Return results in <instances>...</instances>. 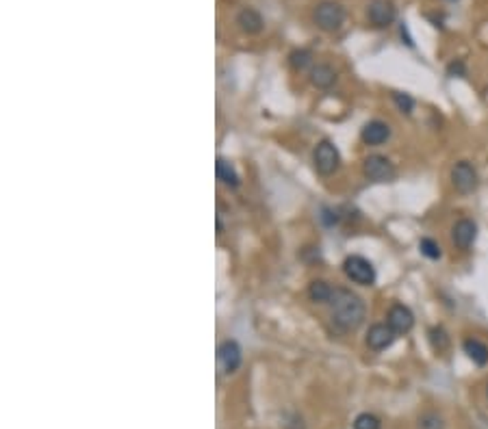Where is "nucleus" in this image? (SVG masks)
I'll use <instances>...</instances> for the list:
<instances>
[{
  "label": "nucleus",
  "mask_w": 488,
  "mask_h": 429,
  "mask_svg": "<svg viewBox=\"0 0 488 429\" xmlns=\"http://www.w3.org/2000/svg\"><path fill=\"white\" fill-rule=\"evenodd\" d=\"M380 418L375 414H369V412H363L356 416L354 421V429H380Z\"/></svg>",
  "instance_id": "22"
},
{
  "label": "nucleus",
  "mask_w": 488,
  "mask_h": 429,
  "mask_svg": "<svg viewBox=\"0 0 488 429\" xmlns=\"http://www.w3.org/2000/svg\"><path fill=\"white\" fill-rule=\"evenodd\" d=\"M393 102H395V106H397V109H399L402 113H406V115H410V113L414 111V100H412L408 93H402V91H393Z\"/></svg>",
  "instance_id": "23"
},
{
  "label": "nucleus",
  "mask_w": 488,
  "mask_h": 429,
  "mask_svg": "<svg viewBox=\"0 0 488 429\" xmlns=\"http://www.w3.org/2000/svg\"><path fill=\"white\" fill-rule=\"evenodd\" d=\"M343 271L354 284L361 286H373L375 284V267L365 256H347L343 261Z\"/></svg>",
  "instance_id": "4"
},
{
  "label": "nucleus",
  "mask_w": 488,
  "mask_h": 429,
  "mask_svg": "<svg viewBox=\"0 0 488 429\" xmlns=\"http://www.w3.org/2000/svg\"><path fill=\"white\" fill-rule=\"evenodd\" d=\"M361 139L365 146H382V143H387L391 139V126L382 120H371L363 126Z\"/></svg>",
  "instance_id": "12"
},
{
  "label": "nucleus",
  "mask_w": 488,
  "mask_h": 429,
  "mask_svg": "<svg viewBox=\"0 0 488 429\" xmlns=\"http://www.w3.org/2000/svg\"><path fill=\"white\" fill-rule=\"evenodd\" d=\"M237 26L243 30V33H248V35H259L263 28H265V20L263 16L252 9V7H243L239 13H237Z\"/></svg>",
  "instance_id": "13"
},
{
  "label": "nucleus",
  "mask_w": 488,
  "mask_h": 429,
  "mask_svg": "<svg viewBox=\"0 0 488 429\" xmlns=\"http://www.w3.org/2000/svg\"><path fill=\"white\" fill-rule=\"evenodd\" d=\"M428 341H430V345H432V349H434L436 353H441V351H445V349L449 347V334H447V330H445L443 326L430 328Z\"/></svg>",
  "instance_id": "18"
},
{
  "label": "nucleus",
  "mask_w": 488,
  "mask_h": 429,
  "mask_svg": "<svg viewBox=\"0 0 488 429\" xmlns=\"http://www.w3.org/2000/svg\"><path fill=\"white\" fill-rule=\"evenodd\" d=\"M217 362H220V369H222L224 375H232V373L241 367V362H243V351H241V347H239L237 341L226 338V341L220 345V349H217Z\"/></svg>",
  "instance_id": "7"
},
{
  "label": "nucleus",
  "mask_w": 488,
  "mask_h": 429,
  "mask_svg": "<svg viewBox=\"0 0 488 429\" xmlns=\"http://www.w3.org/2000/svg\"><path fill=\"white\" fill-rule=\"evenodd\" d=\"M451 185L460 195H469L480 187V176L477 169L473 167V163L469 161H458L454 167H451Z\"/></svg>",
  "instance_id": "5"
},
{
  "label": "nucleus",
  "mask_w": 488,
  "mask_h": 429,
  "mask_svg": "<svg viewBox=\"0 0 488 429\" xmlns=\"http://www.w3.org/2000/svg\"><path fill=\"white\" fill-rule=\"evenodd\" d=\"M449 3H458V0H449Z\"/></svg>",
  "instance_id": "27"
},
{
  "label": "nucleus",
  "mask_w": 488,
  "mask_h": 429,
  "mask_svg": "<svg viewBox=\"0 0 488 429\" xmlns=\"http://www.w3.org/2000/svg\"><path fill=\"white\" fill-rule=\"evenodd\" d=\"M332 286L324 280H315V282H310L308 284V297L310 302H315V304H328L330 297H332Z\"/></svg>",
  "instance_id": "17"
},
{
  "label": "nucleus",
  "mask_w": 488,
  "mask_h": 429,
  "mask_svg": "<svg viewBox=\"0 0 488 429\" xmlns=\"http://www.w3.org/2000/svg\"><path fill=\"white\" fill-rule=\"evenodd\" d=\"M322 219H324V224H326V226H332V224H336V222H339V212H336V210H328V208H324Z\"/></svg>",
  "instance_id": "25"
},
{
  "label": "nucleus",
  "mask_w": 488,
  "mask_h": 429,
  "mask_svg": "<svg viewBox=\"0 0 488 429\" xmlns=\"http://www.w3.org/2000/svg\"><path fill=\"white\" fill-rule=\"evenodd\" d=\"M328 304H330V319H332V324H334V328L339 332L350 334V332H356L363 326L365 314H367V306L350 289L336 286V289L332 291V297H330Z\"/></svg>",
  "instance_id": "1"
},
{
  "label": "nucleus",
  "mask_w": 488,
  "mask_h": 429,
  "mask_svg": "<svg viewBox=\"0 0 488 429\" xmlns=\"http://www.w3.org/2000/svg\"><path fill=\"white\" fill-rule=\"evenodd\" d=\"M215 173H217V181H220L224 187H228V189H237V187L241 185L237 169H234L232 163H228L226 159H217V163H215Z\"/></svg>",
  "instance_id": "16"
},
{
  "label": "nucleus",
  "mask_w": 488,
  "mask_h": 429,
  "mask_svg": "<svg viewBox=\"0 0 488 429\" xmlns=\"http://www.w3.org/2000/svg\"><path fill=\"white\" fill-rule=\"evenodd\" d=\"M475 239H477V224L473 219H458L454 228H451V241H454V245L463 249V252H467V249L475 243Z\"/></svg>",
  "instance_id": "11"
},
{
  "label": "nucleus",
  "mask_w": 488,
  "mask_h": 429,
  "mask_svg": "<svg viewBox=\"0 0 488 429\" xmlns=\"http://www.w3.org/2000/svg\"><path fill=\"white\" fill-rule=\"evenodd\" d=\"M486 395H488V386H486Z\"/></svg>",
  "instance_id": "28"
},
{
  "label": "nucleus",
  "mask_w": 488,
  "mask_h": 429,
  "mask_svg": "<svg viewBox=\"0 0 488 429\" xmlns=\"http://www.w3.org/2000/svg\"><path fill=\"white\" fill-rule=\"evenodd\" d=\"M395 338H397V334L393 332V328L389 324H373L367 330L365 343L373 351H385V349H389L395 343Z\"/></svg>",
  "instance_id": "10"
},
{
  "label": "nucleus",
  "mask_w": 488,
  "mask_h": 429,
  "mask_svg": "<svg viewBox=\"0 0 488 429\" xmlns=\"http://www.w3.org/2000/svg\"><path fill=\"white\" fill-rule=\"evenodd\" d=\"M419 249H421V254H424L426 258H430V261H438V258L443 256L441 245H438L434 239H428V236L419 241Z\"/></svg>",
  "instance_id": "20"
},
{
  "label": "nucleus",
  "mask_w": 488,
  "mask_h": 429,
  "mask_svg": "<svg viewBox=\"0 0 488 429\" xmlns=\"http://www.w3.org/2000/svg\"><path fill=\"white\" fill-rule=\"evenodd\" d=\"M312 63V52L306 50V48H297L289 55V65L295 69V72H304L308 65Z\"/></svg>",
  "instance_id": "19"
},
{
  "label": "nucleus",
  "mask_w": 488,
  "mask_h": 429,
  "mask_svg": "<svg viewBox=\"0 0 488 429\" xmlns=\"http://www.w3.org/2000/svg\"><path fill=\"white\" fill-rule=\"evenodd\" d=\"M367 18L375 28H387L395 22L397 11L391 0H371L367 7Z\"/></svg>",
  "instance_id": "8"
},
{
  "label": "nucleus",
  "mask_w": 488,
  "mask_h": 429,
  "mask_svg": "<svg viewBox=\"0 0 488 429\" xmlns=\"http://www.w3.org/2000/svg\"><path fill=\"white\" fill-rule=\"evenodd\" d=\"M310 83L317 89H330L336 83V72L328 63H317L310 69Z\"/></svg>",
  "instance_id": "14"
},
{
  "label": "nucleus",
  "mask_w": 488,
  "mask_h": 429,
  "mask_svg": "<svg viewBox=\"0 0 488 429\" xmlns=\"http://www.w3.org/2000/svg\"><path fill=\"white\" fill-rule=\"evenodd\" d=\"M463 349H465L467 358H469V360H471L473 365H477V367H486V365H488V347H486L482 341H477V338H467V341L463 343Z\"/></svg>",
  "instance_id": "15"
},
{
  "label": "nucleus",
  "mask_w": 488,
  "mask_h": 429,
  "mask_svg": "<svg viewBox=\"0 0 488 429\" xmlns=\"http://www.w3.org/2000/svg\"><path fill=\"white\" fill-rule=\"evenodd\" d=\"M312 20H315L317 28H322L324 33H334L345 22V9L339 3H334V0H322L315 7Z\"/></svg>",
  "instance_id": "2"
},
{
  "label": "nucleus",
  "mask_w": 488,
  "mask_h": 429,
  "mask_svg": "<svg viewBox=\"0 0 488 429\" xmlns=\"http://www.w3.org/2000/svg\"><path fill=\"white\" fill-rule=\"evenodd\" d=\"M312 163H315V169L322 176H332L341 167V154H339L334 143L328 139L319 141L315 152H312Z\"/></svg>",
  "instance_id": "6"
},
{
  "label": "nucleus",
  "mask_w": 488,
  "mask_h": 429,
  "mask_svg": "<svg viewBox=\"0 0 488 429\" xmlns=\"http://www.w3.org/2000/svg\"><path fill=\"white\" fill-rule=\"evenodd\" d=\"M447 76H451V79H463V76H467V65H465V61L463 59H456V61H451L449 65H447Z\"/></svg>",
  "instance_id": "24"
},
{
  "label": "nucleus",
  "mask_w": 488,
  "mask_h": 429,
  "mask_svg": "<svg viewBox=\"0 0 488 429\" xmlns=\"http://www.w3.org/2000/svg\"><path fill=\"white\" fill-rule=\"evenodd\" d=\"M363 173L371 183H391V181H395L397 169L387 156L371 154L363 161Z\"/></svg>",
  "instance_id": "3"
},
{
  "label": "nucleus",
  "mask_w": 488,
  "mask_h": 429,
  "mask_svg": "<svg viewBox=\"0 0 488 429\" xmlns=\"http://www.w3.org/2000/svg\"><path fill=\"white\" fill-rule=\"evenodd\" d=\"M419 429H445V421L436 412H426L419 416Z\"/></svg>",
  "instance_id": "21"
},
{
  "label": "nucleus",
  "mask_w": 488,
  "mask_h": 429,
  "mask_svg": "<svg viewBox=\"0 0 488 429\" xmlns=\"http://www.w3.org/2000/svg\"><path fill=\"white\" fill-rule=\"evenodd\" d=\"M399 33H402V40H406V44L412 48V46H414V42H412V38L408 35V26H406V22H402V26H399Z\"/></svg>",
  "instance_id": "26"
},
{
  "label": "nucleus",
  "mask_w": 488,
  "mask_h": 429,
  "mask_svg": "<svg viewBox=\"0 0 488 429\" xmlns=\"http://www.w3.org/2000/svg\"><path fill=\"white\" fill-rule=\"evenodd\" d=\"M387 324L393 328V332L397 336H404L408 334L412 328H414V314L408 306L404 304H393L387 312Z\"/></svg>",
  "instance_id": "9"
}]
</instances>
